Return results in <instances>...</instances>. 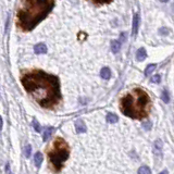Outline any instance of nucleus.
<instances>
[{
  "label": "nucleus",
  "mask_w": 174,
  "mask_h": 174,
  "mask_svg": "<svg viewBox=\"0 0 174 174\" xmlns=\"http://www.w3.org/2000/svg\"><path fill=\"white\" fill-rule=\"evenodd\" d=\"M25 90L44 108H52L61 99L60 83L57 76L40 70L25 73L21 78Z\"/></svg>",
  "instance_id": "f257e3e1"
},
{
  "label": "nucleus",
  "mask_w": 174,
  "mask_h": 174,
  "mask_svg": "<svg viewBox=\"0 0 174 174\" xmlns=\"http://www.w3.org/2000/svg\"><path fill=\"white\" fill-rule=\"evenodd\" d=\"M55 0H21L16 12V23L22 31L29 32L46 18L53 8Z\"/></svg>",
  "instance_id": "f03ea898"
},
{
  "label": "nucleus",
  "mask_w": 174,
  "mask_h": 174,
  "mask_svg": "<svg viewBox=\"0 0 174 174\" xmlns=\"http://www.w3.org/2000/svg\"><path fill=\"white\" fill-rule=\"evenodd\" d=\"M150 106L149 95L140 88H134L120 101V110L123 114L138 120L144 119L149 114Z\"/></svg>",
  "instance_id": "7ed1b4c3"
},
{
  "label": "nucleus",
  "mask_w": 174,
  "mask_h": 174,
  "mask_svg": "<svg viewBox=\"0 0 174 174\" xmlns=\"http://www.w3.org/2000/svg\"><path fill=\"white\" fill-rule=\"evenodd\" d=\"M48 156L55 171H60L62 169L63 163L68 160L70 156V147L68 143L63 138L57 137L53 142L51 149L48 152Z\"/></svg>",
  "instance_id": "20e7f679"
},
{
  "label": "nucleus",
  "mask_w": 174,
  "mask_h": 174,
  "mask_svg": "<svg viewBox=\"0 0 174 174\" xmlns=\"http://www.w3.org/2000/svg\"><path fill=\"white\" fill-rule=\"evenodd\" d=\"M34 51L37 55H42V53H46L47 52V46L43 43L40 44H37L36 46L34 47Z\"/></svg>",
  "instance_id": "39448f33"
},
{
  "label": "nucleus",
  "mask_w": 174,
  "mask_h": 174,
  "mask_svg": "<svg viewBox=\"0 0 174 174\" xmlns=\"http://www.w3.org/2000/svg\"><path fill=\"white\" fill-rule=\"evenodd\" d=\"M75 130L77 133H85L86 131H87V128H86V125L84 124L83 121L77 120L75 122Z\"/></svg>",
  "instance_id": "423d86ee"
},
{
  "label": "nucleus",
  "mask_w": 174,
  "mask_h": 174,
  "mask_svg": "<svg viewBox=\"0 0 174 174\" xmlns=\"http://www.w3.org/2000/svg\"><path fill=\"white\" fill-rule=\"evenodd\" d=\"M147 57V52L144 48H140V49L137 50V53H136V59L137 61H144Z\"/></svg>",
  "instance_id": "0eeeda50"
},
{
  "label": "nucleus",
  "mask_w": 174,
  "mask_h": 174,
  "mask_svg": "<svg viewBox=\"0 0 174 174\" xmlns=\"http://www.w3.org/2000/svg\"><path fill=\"white\" fill-rule=\"evenodd\" d=\"M44 160V156L42 155V152H36L35 153V157H34V163L37 168L42 165V162Z\"/></svg>",
  "instance_id": "6e6552de"
},
{
  "label": "nucleus",
  "mask_w": 174,
  "mask_h": 174,
  "mask_svg": "<svg viewBox=\"0 0 174 174\" xmlns=\"http://www.w3.org/2000/svg\"><path fill=\"white\" fill-rule=\"evenodd\" d=\"M100 76H101L104 80H109L111 77V71L109 68H102L100 71Z\"/></svg>",
  "instance_id": "1a4fd4ad"
},
{
  "label": "nucleus",
  "mask_w": 174,
  "mask_h": 174,
  "mask_svg": "<svg viewBox=\"0 0 174 174\" xmlns=\"http://www.w3.org/2000/svg\"><path fill=\"white\" fill-rule=\"evenodd\" d=\"M138 26H139V18H138V14H135L134 20H133V34L134 35L137 34Z\"/></svg>",
  "instance_id": "9d476101"
},
{
  "label": "nucleus",
  "mask_w": 174,
  "mask_h": 174,
  "mask_svg": "<svg viewBox=\"0 0 174 174\" xmlns=\"http://www.w3.org/2000/svg\"><path fill=\"white\" fill-rule=\"evenodd\" d=\"M121 49V42L119 40H113L111 43V50L113 53H118Z\"/></svg>",
  "instance_id": "9b49d317"
},
{
  "label": "nucleus",
  "mask_w": 174,
  "mask_h": 174,
  "mask_svg": "<svg viewBox=\"0 0 174 174\" xmlns=\"http://www.w3.org/2000/svg\"><path fill=\"white\" fill-rule=\"evenodd\" d=\"M118 121H119V118H118L117 114H114V113H108L107 114V122L108 123L113 124V123H117Z\"/></svg>",
  "instance_id": "f8f14e48"
},
{
  "label": "nucleus",
  "mask_w": 174,
  "mask_h": 174,
  "mask_svg": "<svg viewBox=\"0 0 174 174\" xmlns=\"http://www.w3.org/2000/svg\"><path fill=\"white\" fill-rule=\"evenodd\" d=\"M53 131H55V128H47L44 132V135H43V140H44V142H47V140L49 139V137L51 136V134H52Z\"/></svg>",
  "instance_id": "ddd939ff"
},
{
  "label": "nucleus",
  "mask_w": 174,
  "mask_h": 174,
  "mask_svg": "<svg viewBox=\"0 0 174 174\" xmlns=\"http://www.w3.org/2000/svg\"><path fill=\"white\" fill-rule=\"evenodd\" d=\"M161 98H162V101L165 102V104H169L170 102V96H169V91L164 89L162 91V95H161Z\"/></svg>",
  "instance_id": "4468645a"
},
{
  "label": "nucleus",
  "mask_w": 174,
  "mask_h": 174,
  "mask_svg": "<svg viewBox=\"0 0 174 174\" xmlns=\"http://www.w3.org/2000/svg\"><path fill=\"white\" fill-rule=\"evenodd\" d=\"M157 68V64H149L145 70V75H149L155 71V69Z\"/></svg>",
  "instance_id": "2eb2a0df"
},
{
  "label": "nucleus",
  "mask_w": 174,
  "mask_h": 174,
  "mask_svg": "<svg viewBox=\"0 0 174 174\" xmlns=\"http://www.w3.org/2000/svg\"><path fill=\"white\" fill-rule=\"evenodd\" d=\"M138 174H151V171L148 166H140L138 170Z\"/></svg>",
  "instance_id": "dca6fc26"
},
{
  "label": "nucleus",
  "mask_w": 174,
  "mask_h": 174,
  "mask_svg": "<svg viewBox=\"0 0 174 174\" xmlns=\"http://www.w3.org/2000/svg\"><path fill=\"white\" fill-rule=\"evenodd\" d=\"M162 146H163V144H162V140L158 139V140H156V142H155V148H156L157 150H161Z\"/></svg>",
  "instance_id": "f3484780"
},
{
  "label": "nucleus",
  "mask_w": 174,
  "mask_h": 174,
  "mask_svg": "<svg viewBox=\"0 0 174 174\" xmlns=\"http://www.w3.org/2000/svg\"><path fill=\"white\" fill-rule=\"evenodd\" d=\"M94 3H97V5H104V3H109L111 2L112 0H91Z\"/></svg>",
  "instance_id": "a211bd4d"
},
{
  "label": "nucleus",
  "mask_w": 174,
  "mask_h": 174,
  "mask_svg": "<svg viewBox=\"0 0 174 174\" xmlns=\"http://www.w3.org/2000/svg\"><path fill=\"white\" fill-rule=\"evenodd\" d=\"M31 151H32V147L31 145H27L25 147V151H24V153H25V156L29 158V156H31Z\"/></svg>",
  "instance_id": "6ab92c4d"
},
{
  "label": "nucleus",
  "mask_w": 174,
  "mask_h": 174,
  "mask_svg": "<svg viewBox=\"0 0 174 174\" xmlns=\"http://www.w3.org/2000/svg\"><path fill=\"white\" fill-rule=\"evenodd\" d=\"M33 126H34V128L36 130V132H40V125H39V123L37 122L36 120H33Z\"/></svg>",
  "instance_id": "aec40b11"
},
{
  "label": "nucleus",
  "mask_w": 174,
  "mask_h": 174,
  "mask_svg": "<svg viewBox=\"0 0 174 174\" xmlns=\"http://www.w3.org/2000/svg\"><path fill=\"white\" fill-rule=\"evenodd\" d=\"M160 81H161V76L160 75H155L151 77V82L152 83H160Z\"/></svg>",
  "instance_id": "412c9836"
},
{
  "label": "nucleus",
  "mask_w": 174,
  "mask_h": 174,
  "mask_svg": "<svg viewBox=\"0 0 174 174\" xmlns=\"http://www.w3.org/2000/svg\"><path fill=\"white\" fill-rule=\"evenodd\" d=\"M143 126H144V128H145L146 131H148V130H150V128H151V123L150 122H146V123H144V124H143Z\"/></svg>",
  "instance_id": "4be33fe9"
},
{
  "label": "nucleus",
  "mask_w": 174,
  "mask_h": 174,
  "mask_svg": "<svg viewBox=\"0 0 174 174\" xmlns=\"http://www.w3.org/2000/svg\"><path fill=\"white\" fill-rule=\"evenodd\" d=\"M125 40H126V33H122V34H121V38H120V42L124 43Z\"/></svg>",
  "instance_id": "5701e85b"
},
{
  "label": "nucleus",
  "mask_w": 174,
  "mask_h": 174,
  "mask_svg": "<svg viewBox=\"0 0 174 174\" xmlns=\"http://www.w3.org/2000/svg\"><path fill=\"white\" fill-rule=\"evenodd\" d=\"M159 174H169V173H168V171H166V170H164V171L160 172V173H159Z\"/></svg>",
  "instance_id": "b1692460"
},
{
  "label": "nucleus",
  "mask_w": 174,
  "mask_h": 174,
  "mask_svg": "<svg viewBox=\"0 0 174 174\" xmlns=\"http://www.w3.org/2000/svg\"><path fill=\"white\" fill-rule=\"evenodd\" d=\"M160 1H161V2H168L169 0H160Z\"/></svg>",
  "instance_id": "393cba45"
}]
</instances>
